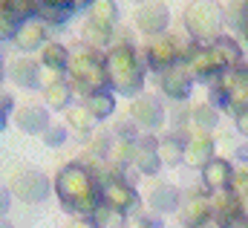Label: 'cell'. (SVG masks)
Here are the masks:
<instances>
[{
	"instance_id": "obj_34",
	"label": "cell",
	"mask_w": 248,
	"mask_h": 228,
	"mask_svg": "<svg viewBox=\"0 0 248 228\" xmlns=\"http://www.w3.org/2000/svg\"><path fill=\"white\" fill-rule=\"evenodd\" d=\"M237 130H240V133L248 139V110L243 115H237Z\"/></svg>"
},
{
	"instance_id": "obj_40",
	"label": "cell",
	"mask_w": 248,
	"mask_h": 228,
	"mask_svg": "<svg viewBox=\"0 0 248 228\" xmlns=\"http://www.w3.org/2000/svg\"><path fill=\"white\" fill-rule=\"evenodd\" d=\"M139 3H144V0H136V6H139Z\"/></svg>"
},
{
	"instance_id": "obj_12",
	"label": "cell",
	"mask_w": 248,
	"mask_h": 228,
	"mask_svg": "<svg viewBox=\"0 0 248 228\" xmlns=\"http://www.w3.org/2000/svg\"><path fill=\"white\" fill-rule=\"evenodd\" d=\"M15 47L23 49V52H35V49H44L46 47V23L41 20H26L17 35H15Z\"/></svg>"
},
{
	"instance_id": "obj_26",
	"label": "cell",
	"mask_w": 248,
	"mask_h": 228,
	"mask_svg": "<svg viewBox=\"0 0 248 228\" xmlns=\"http://www.w3.org/2000/svg\"><path fill=\"white\" fill-rule=\"evenodd\" d=\"M66 121H69V127H75L78 133H93V127H95V121H98V118H95V115L81 104V107H75V110H69V113H66Z\"/></svg>"
},
{
	"instance_id": "obj_38",
	"label": "cell",
	"mask_w": 248,
	"mask_h": 228,
	"mask_svg": "<svg viewBox=\"0 0 248 228\" xmlns=\"http://www.w3.org/2000/svg\"><path fill=\"white\" fill-rule=\"evenodd\" d=\"M240 211L248 217V196H243V199H240Z\"/></svg>"
},
{
	"instance_id": "obj_37",
	"label": "cell",
	"mask_w": 248,
	"mask_h": 228,
	"mask_svg": "<svg viewBox=\"0 0 248 228\" xmlns=\"http://www.w3.org/2000/svg\"><path fill=\"white\" fill-rule=\"evenodd\" d=\"M237 156H240L243 162H248V145H240V147H237Z\"/></svg>"
},
{
	"instance_id": "obj_13",
	"label": "cell",
	"mask_w": 248,
	"mask_h": 228,
	"mask_svg": "<svg viewBox=\"0 0 248 228\" xmlns=\"http://www.w3.org/2000/svg\"><path fill=\"white\" fill-rule=\"evenodd\" d=\"M231 165L225 162V159H211L205 168H202V179H205V185L211 188V191H225V188H231Z\"/></svg>"
},
{
	"instance_id": "obj_17",
	"label": "cell",
	"mask_w": 248,
	"mask_h": 228,
	"mask_svg": "<svg viewBox=\"0 0 248 228\" xmlns=\"http://www.w3.org/2000/svg\"><path fill=\"white\" fill-rule=\"evenodd\" d=\"M87 20L113 29L116 20H119V3H116V0H93V3H90V17H87Z\"/></svg>"
},
{
	"instance_id": "obj_16",
	"label": "cell",
	"mask_w": 248,
	"mask_h": 228,
	"mask_svg": "<svg viewBox=\"0 0 248 228\" xmlns=\"http://www.w3.org/2000/svg\"><path fill=\"white\" fill-rule=\"evenodd\" d=\"M214 49L219 52L222 64H225L228 69H243V47H240V41H234L231 35H222V38L214 44Z\"/></svg>"
},
{
	"instance_id": "obj_31",
	"label": "cell",
	"mask_w": 248,
	"mask_h": 228,
	"mask_svg": "<svg viewBox=\"0 0 248 228\" xmlns=\"http://www.w3.org/2000/svg\"><path fill=\"white\" fill-rule=\"evenodd\" d=\"M231 191L243 199V196H248V168H240V171H234V176H231Z\"/></svg>"
},
{
	"instance_id": "obj_30",
	"label": "cell",
	"mask_w": 248,
	"mask_h": 228,
	"mask_svg": "<svg viewBox=\"0 0 248 228\" xmlns=\"http://www.w3.org/2000/svg\"><path fill=\"white\" fill-rule=\"evenodd\" d=\"M41 142H44L46 147H61L63 142H66V127H61V124H49V127L41 133Z\"/></svg>"
},
{
	"instance_id": "obj_4",
	"label": "cell",
	"mask_w": 248,
	"mask_h": 228,
	"mask_svg": "<svg viewBox=\"0 0 248 228\" xmlns=\"http://www.w3.org/2000/svg\"><path fill=\"white\" fill-rule=\"evenodd\" d=\"M101 199H104V205L113 208L116 214H124L127 208H133V205L139 202L136 191H133L127 182H122V173L119 171H113L104 179V185H101Z\"/></svg>"
},
{
	"instance_id": "obj_27",
	"label": "cell",
	"mask_w": 248,
	"mask_h": 228,
	"mask_svg": "<svg viewBox=\"0 0 248 228\" xmlns=\"http://www.w3.org/2000/svg\"><path fill=\"white\" fill-rule=\"evenodd\" d=\"M176 199H179V194H176L170 185H159V188L150 194V202H153L159 211H170V208L176 205Z\"/></svg>"
},
{
	"instance_id": "obj_21",
	"label": "cell",
	"mask_w": 248,
	"mask_h": 228,
	"mask_svg": "<svg viewBox=\"0 0 248 228\" xmlns=\"http://www.w3.org/2000/svg\"><path fill=\"white\" fill-rule=\"evenodd\" d=\"M3 12L26 23V20H35V15L41 12V0H3Z\"/></svg>"
},
{
	"instance_id": "obj_29",
	"label": "cell",
	"mask_w": 248,
	"mask_h": 228,
	"mask_svg": "<svg viewBox=\"0 0 248 228\" xmlns=\"http://www.w3.org/2000/svg\"><path fill=\"white\" fill-rule=\"evenodd\" d=\"M193 121L199 130H211V127H217L219 113L214 110V104H199V107H193Z\"/></svg>"
},
{
	"instance_id": "obj_19",
	"label": "cell",
	"mask_w": 248,
	"mask_h": 228,
	"mask_svg": "<svg viewBox=\"0 0 248 228\" xmlns=\"http://www.w3.org/2000/svg\"><path fill=\"white\" fill-rule=\"evenodd\" d=\"M69 61H72L69 49H66L63 44H58V41H46V47L41 49V64L49 66V69H63V72H66Z\"/></svg>"
},
{
	"instance_id": "obj_32",
	"label": "cell",
	"mask_w": 248,
	"mask_h": 228,
	"mask_svg": "<svg viewBox=\"0 0 248 228\" xmlns=\"http://www.w3.org/2000/svg\"><path fill=\"white\" fill-rule=\"evenodd\" d=\"M55 84H63V69H49V66H44V69H41V90H49V87H55Z\"/></svg>"
},
{
	"instance_id": "obj_5",
	"label": "cell",
	"mask_w": 248,
	"mask_h": 228,
	"mask_svg": "<svg viewBox=\"0 0 248 228\" xmlns=\"http://www.w3.org/2000/svg\"><path fill=\"white\" fill-rule=\"evenodd\" d=\"M159 84H162V93L170 96V98H187L190 90H193V72L182 66V64H173L168 66L165 72H159Z\"/></svg>"
},
{
	"instance_id": "obj_24",
	"label": "cell",
	"mask_w": 248,
	"mask_h": 228,
	"mask_svg": "<svg viewBox=\"0 0 248 228\" xmlns=\"http://www.w3.org/2000/svg\"><path fill=\"white\" fill-rule=\"evenodd\" d=\"M222 15H225V23H231L234 29H243L248 20V0H228L222 6Z\"/></svg>"
},
{
	"instance_id": "obj_20",
	"label": "cell",
	"mask_w": 248,
	"mask_h": 228,
	"mask_svg": "<svg viewBox=\"0 0 248 228\" xmlns=\"http://www.w3.org/2000/svg\"><path fill=\"white\" fill-rule=\"evenodd\" d=\"M185 145H187V142L176 139V136L162 139V142H159V156H162V165L176 168L179 162H185Z\"/></svg>"
},
{
	"instance_id": "obj_1",
	"label": "cell",
	"mask_w": 248,
	"mask_h": 228,
	"mask_svg": "<svg viewBox=\"0 0 248 228\" xmlns=\"http://www.w3.org/2000/svg\"><path fill=\"white\" fill-rule=\"evenodd\" d=\"M222 6L219 0H190L185 6V29L199 47H214L222 38Z\"/></svg>"
},
{
	"instance_id": "obj_2",
	"label": "cell",
	"mask_w": 248,
	"mask_h": 228,
	"mask_svg": "<svg viewBox=\"0 0 248 228\" xmlns=\"http://www.w3.org/2000/svg\"><path fill=\"white\" fill-rule=\"evenodd\" d=\"M58 196H61L63 208L66 211H84V214H93L98 211V202H95V185H93V176L87 168L81 165H66L58 173Z\"/></svg>"
},
{
	"instance_id": "obj_14",
	"label": "cell",
	"mask_w": 248,
	"mask_h": 228,
	"mask_svg": "<svg viewBox=\"0 0 248 228\" xmlns=\"http://www.w3.org/2000/svg\"><path fill=\"white\" fill-rule=\"evenodd\" d=\"M15 124L23 130V133H44L46 127H49V113L44 110V107H23V110H17V115H15Z\"/></svg>"
},
{
	"instance_id": "obj_7",
	"label": "cell",
	"mask_w": 248,
	"mask_h": 228,
	"mask_svg": "<svg viewBox=\"0 0 248 228\" xmlns=\"http://www.w3.org/2000/svg\"><path fill=\"white\" fill-rule=\"evenodd\" d=\"M187 69L193 72V78H208L211 81V78H217L225 69V64H222V58H219V52L214 47H199L187 61Z\"/></svg>"
},
{
	"instance_id": "obj_25",
	"label": "cell",
	"mask_w": 248,
	"mask_h": 228,
	"mask_svg": "<svg viewBox=\"0 0 248 228\" xmlns=\"http://www.w3.org/2000/svg\"><path fill=\"white\" fill-rule=\"evenodd\" d=\"M44 98H46V107H52V110H63V107L69 104V98H72V87H69V81L44 90Z\"/></svg>"
},
{
	"instance_id": "obj_36",
	"label": "cell",
	"mask_w": 248,
	"mask_h": 228,
	"mask_svg": "<svg viewBox=\"0 0 248 228\" xmlns=\"http://www.w3.org/2000/svg\"><path fill=\"white\" fill-rule=\"evenodd\" d=\"M41 6H66L69 9V0H41Z\"/></svg>"
},
{
	"instance_id": "obj_11",
	"label": "cell",
	"mask_w": 248,
	"mask_h": 228,
	"mask_svg": "<svg viewBox=\"0 0 248 228\" xmlns=\"http://www.w3.org/2000/svg\"><path fill=\"white\" fill-rule=\"evenodd\" d=\"M211 159H214V136L208 130H196L185 145V162L205 168Z\"/></svg>"
},
{
	"instance_id": "obj_35",
	"label": "cell",
	"mask_w": 248,
	"mask_h": 228,
	"mask_svg": "<svg viewBox=\"0 0 248 228\" xmlns=\"http://www.w3.org/2000/svg\"><path fill=\"white\" fill-rule=\"evenodd\" d=\"M127 228H150V223H147V217H133V220H127Z\"/></svg>"
},
{
	"instance_id": "obj_8",
	"label": "cell",
	"mask_w": 248,
	"mask_h": 228,
	"mask_svg": "<svg viewBox=\"0 0 248 228\" xmlns=\"http://www.w3.org/2000/svg\"><path fill=\"white\" fill-rule=\"evenodd\" d=\"M130 118H136L139 127L156 130V127H162V121H165V110H162L159 98H153V96H139V98H133Z\"/></svg>"
},
{
	"instance_id": "obj_3",
	"label": "cell",
	"mask_w": 248,
	"mask_h": 228,
	"mask_svg": "<svg viewBox=\"0 0 248 228\" xmlns=\"http://www.w3.org/2000/svg\"><path fill=\"white\" fill-rule=\"evenodd\" d=\"M133 23L139 32H144L147 38H159L168 26H170V9L165 0H144L136 6L133 12Z\"/></svg>"
},
{
	"instance_id": "obj_22",
	"label": "cell",
	"mask_w": 248,
	"mask_h": 228,
	"mask_svg": "<svg viewBox=\"0 0 248 228\" xmlns=\"http://www.w3.org/2000/svg\"><path fill=\"white\" fill-rule=\"evenodd\" d=\"M81 35H84V41L90 44V49H101V47H107V44L113 41V29H110V26H101V23H93V20L84 23Z\"/></svg>"
},
{
	"instance_id": "obj_41",
	"label": "cell",
	"mask_w": 248,
	"mask_h": 228,
	"mask_svg": "<svg viewBox=\"0 0 248 228\" xmlns=\"http://www.w3.org/2000/svg\"><path fill=\"white\" fill-rule=\"evenodd\" d=\"M246 228H248V226H246Z\"/></svg>"
},
{
	"instance_id": "obj_10",
	"label": "cell",
	"mask_w": 248,
	"mask_h": 228,
	"mask_svg": "<svg viewBox=\"0 0 248 228\" xmlns=\"http://www.w3.org/2000/svg\"><path fill=\"white\" fill-rule=\"evenodd\" d=\"M133 165L141 173H156L162 168V156H159V142L153 136H141L133 147Z\"/></svg>"
},
{
	"instance_id": "obj_33",
	"label": "cell",
	"mask_w": 248,
	"mask_h": 228,
	"mask_svg": "<svg viewBox=\"0 0 248 228\" xmlns=\"http://www.w3.org/2000/svg\"><path fill=\"white\" fill-rule=\"evenodd\" d=\"M136 124H139L136 118H130V121H127V118H122V121L116 124L119 139H124V142H133V139H136Z\"/></svg>"
},
{
	"instance_id": "obj_6",
	"label": "cell",
	"mask_w": 248,
	"mask_h": 228,
	"mask_svg": "<svg viewBox=\"0 0 248 228\" xmlns=\"http://www.w3.org/2000/svg\"><path fill=\"white\" fill-rule=\"evenodd\" d=\"M144 58H147V66H150V69L165 72L168 66H173V64L179 61V52H176L173 38H153V41H147V47H144Z\"/></svg>"
},
{
	"instance_id": "obj_28",
	"label": "cell",
	"mask_w": 248,
	"mask_h": 228,
	"mask_svg": "<svg viewBox=\"0 0 248 228\" xmlns=\"http://www.w3.org/2000/svg\"><path fill=\"white\" fill-rule=\"evenodd\" d=\"M69 15H72V9H66V6H41V12H38V17H44V23H49V26H63L69 20Z\"/></svg>"
},
{
	"instance_id": "obj_23",
	"label": "cell",
	"mask_w": 248,
	"mask_h": 228,
	"mask_svg": "<svg viewBox=\"0 0 248 228\" xmlns=\"http://www.w3.org/2000/svg\"><path fill=\"white\" fill-rule=\"evenodd\" d=\"M208 214H211V205H208L202 196H193L190 202H185V208H182L185 226H202V223L208 220Z\"/></svg>"
},
{
	"instance_id": "obj_39",
	"label": "cell",
	"mask_w": 248,
	"mask_h": 228,
	"mask_svg": "<svg viewBox=\"0 0 248 228\" xmlns=\"http://www.w3.org/2000/svg\"><path fill=\"white\" fill-rule=\"evenodd\" d=\"M69 228H95V226H90V223H72Z\"/></svg>"
},
{
	"instance_id": "obj_9",
	"label": "cell",
	"mask_w": 248,
	"mask_h": 228,
	"mask_svg": "<svg viewBox=\"0 0 248 228\" xmlns=\"http://www.w3.org/2000/svg\"><path fill=\"white\" fill-rule=\"evenodd\" d=\"M15 194L26 202H41L49 194V182L41 171H20L15 179Z\"/></svg>"
},
{
	"instance_id": "obj_15",
	"label": "cell",
	"mask_w": 248,
	"mask_h": 228,
	"mask_svg": "<svg viewBox=\"0 0 248 228\" xmlns=\"http://www.w3.org/2000/svg\"><path fill=\"white\" fill-rule=\"evenodd\" d=\"M41 69H44V64H35V61H29V58H20V61H15V66H12V81H15L17 87H26V90L41 87Z\"/></svg>"
},
{
	"instance_id": "obj_18",
	"label": "cell",
	"mask_w": 248,
	"mask_h": 228,
	"mask_svg": "<svg viewBox=\"0 0 248 228\" xmlns=\"http://www.w3.org/2000/svg\"><path fill=\"white\" fill-rule=\"evenodd\" d=\"M84 107L95 115V118H107V115H113V110H116V96L107 93V90H95V93H90L84 98Z\"/></svg>"
}]
</instances>
